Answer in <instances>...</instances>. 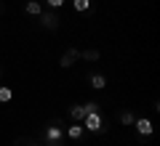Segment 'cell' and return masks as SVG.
Listing matches in <instances>:
<instances>
[{"mask_svg": "<svg viewBox=\"0 0 160 146\" xmlns=\"http://www.w3.org/2000/svg\"><path fill=\"white\" fill-rule=\"evenodd\" d=\"M96 106H99V104H93V101L83 104V106H80V104H78V106H72V109H69V114H72V120H75V122H80V120L86 117L88 112H93V109H96Z\"/></svg>", "mask_w": 160, "mask_h": 146, "instance_id": "cell-2", "label": "cell"}, {"mask_svg": "<svg viewBox=\"0 0 160 146\" xmlns=\"http://www.w3.org/2000/svg\"><path fill=\"white\" fill-rule=\"evenodd\" d=\"M133 125H136V133H139V135H152V130H155L152 122L144 120V117H142V120H133Z\"/></svg>", "mask_w": 160, "mask_h": 146, "instance_id": "cell-3", "label": "cell"}, {"mask_svg": "<svg viewBox=\"0 0 160 146\" xmlns=\"http://www.w3.org/2000/svg\"><path fill=\"white\" fill-rule=\"evenodd\" d=\"M11 98H13V90L8 85H0V104H8Z\"/></svg>", "mask_w": 160, "mask_h": 146, "instance_id": "cell-9", "label": "cell"}, {"mask_svg": "<svg viewBox=\"0 0 160 146\" xmlns=\"http://www.w3.org/2000/svg\"><path fill=\"white\" fill-rule=\"evenodd\" d=\"M80 122H83V128H86V130H91V133H99V130H102V117H99L96 109H93V112H88Z\"/></svg>", "mask_w": 160, "mask_h": 146, "instance_id": "cell-1", "label": "cell"}, {"mask_svg": "<svg viewBox=\"0 0 160 146\" xmlns=\"http://www.w3.org/2000/svg\"><path fill=\"white\" fill-rule=\"evenodd\" d=\"M83 133H86V128H83V122H75L72 128H67V135H69L72 141H80V138H83Z\"/></svg>", "mask_w": 160, "mask_h": 146, "instance_id": "cell-4", "label": "cell"}, {"mask_svg": "<svg viewBox=\"0 0 160 146\" xmlns=\"http://www.w3.org/2000/svg\"><path fill=\"white\" fill-rule=\"evenodd\" d=\"M51 146H62V144H59V141H56V144H51Z\"/></svg>", "mask_w": 160, "mask_h": 146, "instance_id": "cell-15", "label": "cell"}, {"mask_svg": "<svg viewBox=\"0 0 160 146\" xmlns=\"http://www.w3.org/2000/svg\"><path fill=\"white\" fill-rule=\"evenodd\" d=\"M24 11H27L29 16H40V13H43V6H40V0H27Z\"/></svg>", "mask_w": 160, "mask_h": 146, "instance_id": "cell-6", "label": "cell"}, {"mask_svg": "<svg viewBox=\"0 0 160 146\" xmlns=\"http://www.w3.org/2000/svg\"><path fill=\"white\" fill-rule=\"evenodd\" d=\"M72 8H75L78 13H83V11L91 8V0H72Z\"/></svg>", "mask_w": 160, "mask_h": 146, "instance_id": "cell-10", "label": "cell"}, {"mask_svg": "<svg viewBox=\"0 0 160 146\" xmlns=\"http://www.w3.org/2000/svg\"><path fill=\"white\" fill-rule=\"evenodd\" d=\"M62 135H64V130H62V128H56V125L46 130V138L51 141V144H56V141H62Z\"/></svg>", "mask_w": 160, "mask_h": 146, "instance_id": "cell-7", "label": "cell"}, {"mask_svg": "<svg viewBox=\"0 0 160 146\" xmlns=\"http://www.w3.org/2000/svg\"><path fill=\"white\" fill-rule=\"evenodd\" d=\"M83 59H86V61H96L99 53H96V51H86V53H83Z\"/></svg>", "mask_w": 160, "mask_h": 146, "instance_id": "cell-12", "label": "cell"}, {"mask_svg": "<svg viewBox=\"0 0 160 146\" xmlns=\"http://www.w3.org/2000/svg\"><path fill=\"white\" fill-rule=\"evenodd\" d=\"M46 3H48V6H51V8H62L64 3H67V0H46Z\"/></svg>", "mask_w": 160, "mask_h": 146, "instance_id": "cell-13", "label": "cell"}, {"mask_svg": "<svg viewBox=\"0 0 160 146\" xmlns=\"http://www.w3.org/2000/svg\"><path fill=\"white\" fill-rule=\"evenodd\" d=\"M29 146H32V144H29Z\"/></svg>", "mask_w": 160, "mask_h": 146, "instance_id": "cell-16", "label": "cell"}, {"mask_svg": "<svg viewBox=\"0 0 160 146\" xmlns=\"http://www.w3.org/2000/svg\"><path fill=\"white\" fill-rule=\"evenodd\" d=\"M78 59H80V51H67V53L62 56V61H59V64H62V67L67 69V67H72V64L78 61Z\"/></svg>", "mask_w": 160, "mask_h": 146, "instance_id": "cell-5", "label": "cell"}, {"mask_svg": "<svg viewBox=\"0 0 160 146\" xmlns=\"http://www.w3.org/2000/svg\"><path fill=\"white\" fill-rule=\"evenodd\" d=\"M43 21H46V27H56V19H53V16H51V13H48V16H46V19H43Z\"/></svg>", "mask_w": 160, "mask_h": 146, "instance_id": "cell-14", "label": "cell"}, {"mask_svg": "<svg viewBox=\"0 0 160 146\" xmlns=\"http://www.w3.org/2000/svg\"><path fill=\"white\" fill-rule=\"evenodd\" d=\"M133 120H136V117H133L131 112H123V114H120V122H123V125H133Z\"/></svg>", "mask_w": 160, "mask_h": 146, "instance_id": "cell-11", "label": "cell"}, {"mask_svg": "<svg viewBox=\"0 0 160 146\" xmlns=\"http://www.w3.org/2000/svg\"><path fill=\"white\" fill-rule=\"evenodd\" d=\"M104 85H107V77H104V74H91V88L102 90Z\"/></svg>", "mask_w": 160, "mask_h": 146, "instance_id": "cell-8", "label": "cell"}]
</instances>
